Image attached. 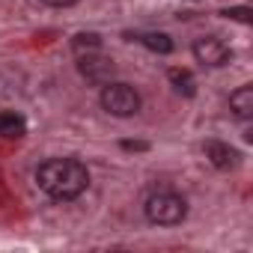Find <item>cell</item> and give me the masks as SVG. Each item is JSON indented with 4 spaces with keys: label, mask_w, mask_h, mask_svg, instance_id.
<instances>
[{
    "label": "cell",
    "mask_w": 253,
    "mask_h": 253,
    "mask_svg": "<svg viewBox=\"0 0 253 253\" xmlns=\"http://www.w3.org/2000/svg\"><path fill=\"white\" fill-rule=\"evenodd\" d=\"M45 6H54V9H69V6H75L78 0H42Z\"/></svg>",
    "instance_id": "obj_13"
},
{
    "label": "cell",
    "mask_w": 253,
    "mask_h": 253,
    "mask_svg": "<svg viewBox=\"0 0 253 253\" xmlns=\"http://www.w3.org/2000/svg\"><path fill=\"white\" fill-rule=\"evenodd\" d=\"M78 72H81L89 84L104 86L107 81H113L116 66H113V60H110V57H101L98 51H92V54H81V57H78Z\"/></svg>",
    "instance_id": "obj_5"
},
{
    "label": "cell",
    "mask_w": 253,
    "mask_h": 253,
    "mask_svg": "<svg viewBox=\"0 0 253 253\" xmlns=\"http://www.w3.org/2000/svg\"><path fill=\"white\" fill-rule=\"evenodd\" d=\"M24 134H27V119L15 110H0V137L18 140Z\"/></svg>",
    "instance_id": "obj_7"
},
{
    "label": "cell",
    "mask_w": 253,
    "mask_h": 253,
    "mask_svg": "<svg viewBox=\"0 0 253 253\" xmlns=\"http://www.w3.org/2000/svg\"><path fill=\"white\" fill-rule=\"evenodd\" d=\"M203 152H206V158L211 161V167H217V170H235V167L241 164L238 149H232V146L223 143V140H206V143H203Z\"/></svg>",
    "instance_id": "obj_6"
},
{
    "label": "cell",
    "mask_w": 253,
    "mask_h": 253,
    "mask_svg": "<svg viewBox=\"0 0 253 253\" xmlns=\"http://www.w3.org/2000/svg\"><path fill=\"white\" fill-rule=\"evenodd\" d=\"M194 57H197V63H203L209 69H220L232 60V48L217 36H203L194 42Z\"/></svg>",
    "instance_id": "obj_4"
},
{
    "label": "cell",
    "mask_w": 253,
    "mask_h": 253,
    "mask_svg": "<svg viewBox=\"0 0 253 253\" xmlns=\"http://www.w3.org/2000/svg\"><path fill=\"white\" fill-rule=\"evenodd\" d=\"M229 110H232L238 119H244V122L253 116V86H250V84L238 86V89L229 95Z\"/></svg>",
    "instance_id": "obj_8"
},
{
    "label": "cell",
    "mask_w": 253,
    "mask_h": 253,
    "mask_svg": "<svg viewBox=\"0 0 253 253\" xmlns=\"http://www.w3.org/2000/svg\"><path fill=\"white\" fill-rule=\"evenodd\" d=\"M137 42L143 45V48H149L152 54H173V39L167 36V33H140L137 36Z\"/></svg>",
    "instance_id": "obj_9"
},
{
    "label": "cell",
    "mask_w": 253,
    "mask_h": 253,
    "mask_svg": "<svg viewBox=\"0 0 253 253\" xmlns=\"http://www.w3.org/2000/svg\"><path fill=\"white\" fill-rule=\"evenodd\" d=\"M101 107L110 113V116H134L140 110V92L131 86V84H122V81H107L101 86V95H98Z\"/></svg>",
    "instance_id": "obj_3"
},
{
    "label": "cell",
    "mask_w": 253,
    "mask_h": 253,
    "mask_svg": "<svg viewBox=\"0 0 253 253\" xmlns=\"http://www.w3.org/2000/svg\"><path fill=\"white\" fill-rule=\"evenodd\" d=\"M143 211H146L149 223H155V226H176L188 217V203L176 191H155L146 200Z\"/></svg>",
    "instance_id": "obj_2"
},
{
    "label": "cell",
    "mask_w": 253,
    "mask_h": 253,
    "mask_svg": "<svg viewBox=\"0 0 253 253\" xmlns=\"http://www.w3.org/2000/svg\"><path fill=\"white\" fill-rule=\"evenodd\" d=\"M72 51L81 57V54H92V51H101V36L98 33H78L72 39Z\"/></svg>",
    "instance_id": "obj_11"
},
{
    "label": "cell",
    "mask_w": 253,
    "mask_h": 253,
    "mask_svg": "<svg viewBox=\"0 0 253 253\" xmlns=\"http://www.w3.org/2000/svg\"><path fill=\"white\" fill-rule=\"evenodd\" d=\"M167 78H170V84H173L179 92H185V95H194V92H197V81H194V75H191L188 69H170Z\"/></svg>",
    "instance_id": "obj_10"
},
{
    "label": "cell",
    "mask_w": 253,
    "mask_h": 253,
    "mask_svg": "<svg viewBox=\"0 0 253 253\" xmlns=\"http://www.w3.org/2000/svg\"><path fill=\"white\" fill-rule=\"evenodd\" d=\"M122 149H128V152H131V149H134V152H143V149H149V143H131V140H125Z\"/></svg>",
    "instance_id": "obj_14"
},
{
    "label": "cell",
    "mask_w": 253,
    "mask_h": 253,
    "mask_svg": "<svg viewBox=\"0 0 253 253\" xmlns=\"http://www.w3.org/2000/svg\"><path fill=\"white\" fill-rule=\"evenodd\" d=\"M36 185L57 203H72L89 188V170L78 158H48L36 167Z\"/></svg>",
    "instance_id": "obj_1"
},
{
    "label": "cell",
    "mask_w": 253,
    "mask_h": 253,
    "mask_svg": "<svg viewBox=\"0 0 253 253\" xmlns=\"http://www.w3.org/2000/svg\"><path fill=\"white\" fill-rule=\"evenodd\" d=\"M223 15H226V18H235V21H241V24H250V9H247V6H238V9H226Z\"/></svg>",
    "instance_id": "obj_12"
}]
</instances>
